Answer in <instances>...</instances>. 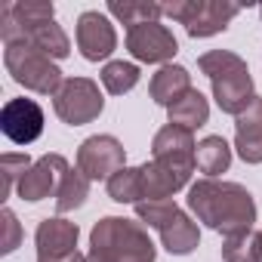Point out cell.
I'll list each match as a JSON object with an SVG mask.
<instances>
[{
    "instance_id": "cell-22",
    "label": "cell",
    "mask_w": 262,
    "mask_h": 262,
    "mask_svg": "<svg viewBox=\"0 0 262 262\" xmlns=\"http://www.w3.org/2000/svg\"><path fill=\"white\" fill-rule=\"evenodd\" d=\"M90 198V179L80 173V170H68L56 188V213H71L77 207H83Z\"/></svg>"
},
{
    "instance_id": "cell-6",
    "label": "cell",
    "mask_w": 262,
    "mask_h": 262,
    "mask_svg": "<svg viewBox=\"0 0 262 262\" xmlns=\"http://www.w3.org/2000/svg\"><path fill=\"white\" fill-rule=\"evenodd\" d=\"M241 7L228 4V0H173V4H164V16L185 25L188 37H213L225 31Z\"/></svg>"
},
{
    "instance_id": "cell-24",
    "label": "cell",
    "mask_w": 262,
    "mask_h": 262,
    "mask_svg": "<svg viewBox=\"0 0 262 262\" xmlns=\"http://www.w3.org/2000/svg\"><path fill=\"white\" fill-rule=\"evenodd\" d=\"M99 77H102V86H105L111 96H123V93H129V90L139 83L142 71H139V65H133V62L117 59V62H108Z\"/></svg>"
},
{
    "instance_id": "cell-27",
    "label": "cell",
    "mask_w": 262,
    "mask_h": 262,
    "mask_svg": "<svg viewBox=\"0 0 262 262\" xmlns=\"http://www.w3.org/2000/svg\"><path fill=\"white\" fill-rule=\"evenodd\" d=\"M37 262H83V256L74 253V256H68V259H37Z\"/></svg>"
},
{
    "instance_id": "cell-20",
    "label": "cell",
    "mask_w": 262,
    "mask_h": 262,
    "mask_svg": "<svg viewBox=\"0 0 262 262\" xmlns=\"http://www.w3.org/2000/svg\"><path fill=\"white\" fill-rule=\"evenodd\" d=\"M108 13L117 22H123L126 28H133V25L158 22L164 16V4H151V0H111Z\"/></svg>"
},
{
    "instance_id": "cell-9",
    "label": "cell",
    "mask_w": 262,
    "mask_h": 262,
    "mask_svg": "<svg viewBox=\"0 0 262 262\" xmlns=\"http://www.w3.org/2000/svg\"><path fill=\"white\" fill-rule=\"evenodd\" d=\"M126 50L133 59L148 62V65H167L176 53L179 43L173 37V31L161 22H145V25H133L126 28Z\"/></svg>"
},
{
    "instance_id": "cell-1",
    "label": "cell",
    "mask_w": 262,
    "mask_h": 262,
    "mask_svg": "<svg viewBox=\"0 0 262 262\" xmlns=\"http://www.w3.org/2000/svg\"><path fill=\"white\" fill-rule=\"evenodd\" d=\"M188 210L194 213L198 222L219 231L222 237L253 231L256 222L253 194L244 185L225 179H198L188 188Z\"/></svg>"
},
{
    "instance_id": "cell-3",
    "label": "cell",
    "mask_w": 262,
    "mask_h": 262,
    "mask_svg": "<svg viewBox=\"0 0 262 262\" xmlns=\"http://www.w3.org/2000/svg\"><path fill=\"white\" fill-rule=\"evenodd\" d=\"M90 250L108 262H155L158 259V247L151 244L142 222L123 219V216L99 219L90 231Z\"/></svg>"
},
{
    "instance_id": "cell-19",
    "label": "cell",
    "mask_w": 262,
    "mask_h": 262,
    "mask_svg": "<svg viewBox=\"0 0 262 262\" xmlns=\"http://www.w3.org/2000/svg\"><path fill=\"white\" fill-rule=\"evenodd\" d=\"M194 164L204 173V179H216V176H222L231 167V145L222 136H207V139L198 142Z\"/></svg>"
},
{
    "instance_id": "cell-2",
    "label": "cell",
    "mask_w": 262,
    "mask_h": 262,
    "mask_svg": "<svg viewBox=\"0 0 262 262\" xmlns=\"http://www.w3.org/2000/svg\"><path fill=\"white\" fill-rule=\"evenodd\" d=\"M198 68L207 74L210 86H213V99L225 114H241L253 105L256 93H253V74L247 68V62L231 53V50H210L198 59Z\"/></svg>"
},
{
    "instance_id": "cell-26",
    "label": "cell",
    "mask_w": 262,
    "mask_h": 262,
    "mask_svg": "<svg viewBox=\"0 0 262 262\" xmlns=\"http://www.w3.org/2000/svg\"><path fill=\"white\" fill-rule=\"evenodd\" d=\"M0 225H4V241H0V253L10 256V253L22 244V225H19V219H16V213H13L10 207L0 213Z\"/></svg>"
},
{
    "instance_id": "cell-5",
    "label": "cell",
    "mask_w": 262,
    "mask_h": 262,
    "mask_svg": "<svg viewBox=\"0 0 262 262\" xmlns=\"http://www.w3.org/2000/svg\"><path fill=\"white\" fill-rule=\"evenodd\" d=\"M4 65L13 74V80L31 93L40 96H56L59 86L65 83L56 59H50L47 53H40L37 47H31L28 40H13L4 43Z\"/></svg>"
},
{
    "instance_id": "cell-21",
    "label": "cell",
    "mask_w": 262,
    "mask_h": 262,
    "mask_svg": "<svg viewBox=\"0 0 262 262\" xmlns=\"http://www.w3.org/2000/svg\"><path fill=\"white\" fill-rule=\"evenodd\" d=\"M108 198L117 201V204H142V167H123L117 170L108 182Z\"/></svg>"
},
{
    "instance_id": "cell-11",
    "label": "cell",
    "mask_w": 262,
    "mask_h": 262,
    "mask_svg": "<svg viewBox=\"0 0 262 262\" xmlns=\"http://www.w3.org/2000/svg\"><path fill=\"white\" fill-rule=\"evenodd\" d=\"M77 50L86 62H102L117 50V31L111 19L99 10H86L77 16Z\"/></svg>"
},
{
    "instance_id": "cell-4",
    "label": "cell",
    "mask_w": 262,
    "mask_h": 262,
    "mask_svg": "<svg viewBox=\"0 0 262 262\" xmlns=\"http://www.w3.org/2000/svg\"><path fill=\"white\" fill-rule=\"evenodd\" d=\"M139 222L155 228L161 234V244L173 256H188L201 244V228L198 222L176 204V201H142L136 204Z\"/></svg>"
},
{
    "instance_id": "cell-13",
    "label": "cell",
    "mask_w": 262,
    "mask_h": 262,
    "mask_svg": "<svg viewBox=\"0 0 262 262\" xmlns=\"http://www.w3.org/2000/svg\"><path fill=\"white\" fill-rule=\"evenodd\" d=\"M77 237H80L77 222H68L62 216L40 219V225L34 231L37 259H68V256H74L77 253Z\"/></svg>"
},
{
    "instance_id": "cell-14",
    "label": "cell",
    "mask_w": 262,
    "mask_h": 262,
    "mask_svg": "<svg viewBox=\"0 0 262 262\" xmlns=\"http://www.w3.org/2000/svg\"><path fill=\"white\" fill-rule=\"evenodd\" d=\"M191 173L194 167H179L151 158V164H142V201H170L179 188L188 185Z\"/></svg>"
},
{
    "instance_id": "cell-17",
    "label": "cell",
    "mask_w": 262,
    "mask_h": 262,
    "mask_svg": "<svg viewBox=\"0 0 262 262\" xmlns=\"http://www.w3.org/2000/svg\"><path fill=\"white\" fill-rule=\"evenodd\" d=\"M188 90H194V86H191L188 68H182V65H161L158 74H155L151 83H148L151 99H155L158 105H164V108H170L173 102H179Z\"/></svg>"
},
{
    "instance_id": "cell-7",
    "label": "cell",
    "mask_w": 262,
    "mask_h": 262,
    "mask_svg": "<svg viewBox=\"0 0 262 262\" xmlns=\"http://www.w3.org/2000/svg\"><path fill=\"white\" fill-rule=\"evenodd\" d=\"M53 108H56L59 120H65L68 126H83V123H90V120H96L102 114L105 99H102L96 80H90V77H65V83L53 96Z\"/></svg>"
},
{
    "instance_id": "cell-8",
    "label": "cell",
    "mask_w": 262,
    "mask_h": 262,
    "mask_svg": "<svg viewBox=\"0 0 262 262\" xmlns=\"http://www.w3.org/2000/svg\"><path fill=\"white\" fill-rule=\"evenodd\" d=\"M126 167V151H123V145L114 139V136H108V133H102V136H90V139H83L80 142V148H77V170L93 182V179H111L117 170H123Z\"/></svg>"
},
{
    "instance_id": "cell-15",
    "label": "cell",
    "mask_w": 262,
    "mask_h": 262,
    "mask_svg": "<svg viewBox=\"0 0 262 262\" xmlns=\"http://www.w3.org/2000/svg\"><path fill=\"white\" fill-rule=\"evenodd\" d=\"M194 151H198L194 133L185 126H176V123L161 126L151 139V158L155 161H167V164H179V167H198Z\"/></svg>"
},
{
    "instance_id": "cell-23",
    "label": "cell",
    "mask_w": 262,
    "mask_h": 262,
    "mask_svg": "<svg viewBox=\"0 0 262 262\" xmlns=\"http://www.w3.org/2000/svg\"><path fill=\"white\" fill-rule=\"evenodd\" d=\"M222 259L225 262H262V231H244L222 241Z\"/></svg>"
},
{
    "instance_id": "cell-28",
    "label": "cell",
    "mask_w": 262,
    "mask_h": 262,
    "mask_svg": "<svg viewBox=\"0 0 262 262\" xmlns=\"http://www.w3.org/2000/svg\"><path fill=\"white\" fill-rule=\"evenodd\" d=\"M83 262H108V259H102V256H99V253H93V250H90V253H86V256H83Z\"/></svg>"
},
{
    "instance_id": "cell-29",
    "label": "cell",
    "mask_w": 262,
    "mask_h": 262,
    "mask_svg": "<svg viewBox=\"0 0 262 262\" xmlns=\"http://www.w3.org/2000/svg\"><path fill=\"white\" fill-rule=\"evenodd\" d=\"M259 13H262V10H259Z\"/></svg>"
},
{
    "instance_id": "cell-25",
    "label": "cell",
    "mask_w": 262,
    "mask_h": 262,
    "mask_svg": "<svg viewBox=\"0 0 262 262\" xmlns=\"http://www.w3.org/2000/svg\"><path fill=\"white\" fill-rule=\"evenodd\" d=\"M31 167V158L28 155H19V151H7L4 158H0V198H10L13 188H19L22 176L28 173Z\"/></svg>"
},
{
    "instance_id": "cell-12",
    "label": "cell",
    "mask_w": 262,
    "mask_h": 262,
    "mask_svg": "<svg viewBox=\"0 0 262 262\" xmlns=\"http://www.w3.org/2000/svg\"><path fill=\"white\" fill-rule=\"evenodd\" d=\"M68 170H71V167H68V161H65L62 155H43L40 161H34V164L28 167V173L22 176V182H19L16 191H19L22 201L37 204V201L56 194V188H59V182H62V176H65Z\"/></svg>"
},
{
    "instance_id": "cell-18",
    "label": "cell",
    "mask_w": 262,
    "mask_h": 262,
    "mask_svg": "<svg viewBox=\"0 0 262 262\" xmlns=\"http://www.w3.org/2000/svg\"><path fill=\"white\" fill-rule=\"evenodd\" d=\"M167 114H170V123L185 126V129L194 133L198 126H204L210 120V102H207V96L201 90H188L179 102H173L167 108Z\"/></svg>"
},
{
    "instance_id": "cell-16",
    "label": "cell",
    "mask_w": 262,
    "mask_h": 262,
    "mask_svg": "<svg viewBox=\"0 0 262 262\" xmlns=\"http://www.w3.org/2000/svg\"><path fill=\"white\" fill-rule=\"evenodd\" d=\"M234 148L241 161L262 164V96H256L253 105L234 117Z\"/></svg>"
},
{
    "instance_id": "cell-10",
    "label": "cell",
    "mask_w": 262,
    "mask_h": 262,
    "mask_svg": "<svg viewBox=\"0 0 262 262\" xmlns=\"http://www.w3.org/2000/svg\"><path fill=\"white\" fill-rule=\"evenodd\" d=\"M0 129L16 145H31L43 133V108L34 99H10L0 111Z\"/></svg>"
}]
</instances>
